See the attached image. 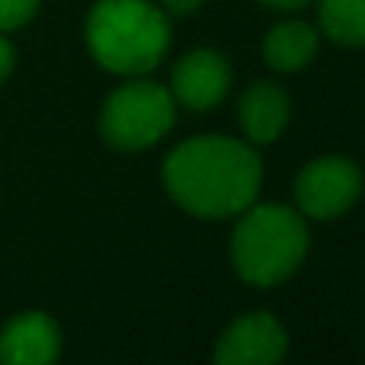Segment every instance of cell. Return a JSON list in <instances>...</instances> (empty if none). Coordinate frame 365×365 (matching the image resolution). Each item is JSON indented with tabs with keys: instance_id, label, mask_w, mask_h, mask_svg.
I'll return each mask as SVG.
<instances>
[{
	"instance_id": "15",
	"label": "cell",
	"mask_w": 365,
	"mask_h": 365,
	"mask_svg": "<svg viewBox=\"0 0 365 365\" xmlns=\"http://www.w3.org/2000/svg\"><path fill=\"white\" fill-rule=\"evenodd\" d=\"M259 4L272 6V10H282V13H292V10H302V6H308L311 0H259Z\"/></svg>"
},
{
	"instance_id": "6",
	"label": "cell",
	"mask_w": 365,
	"mask_h": 365,
	"mask_svg": "<svg viewBox=\"0 0 365 365\" xmlns=\"http://www.w3.org/2000/svg\"><path fill=\"white\" fill-rule=\"evenodd\" d=\"M289 353V334L269 311L240 314L218 336L212 359L218 365H276Z\"/></svg>"
},
{
	"instance_id": "1",
	"label": "cell",
	"mask_w": 365,
	"mask_h": 365,
	"mask_svg": "<svg viewBox=\"0 0 365 365\" xmlns=\"http://www.w3.org/2000/svg\"><path fill=\"white\" fill-rule=\"evenodd\" d=\"M164 189L192 218H237L263 182L257 151L240 138L202 135L177 145L164 160Z\"/></svg>"
},
{
	"instance_id": "4",
	"label": "cell",
	"mask_w": 365,
	"mask_h": 365,
	"mask_svg": "<svg viewBox=\"0 0 365 365\" xmlns=\"http://www.w3.org/2000/svg\"><path fill=\"white\" fill-rule=\"evenodd\" d=\"M177 122L170 90L145 77L115 87L100 109V135L115 151H145L158 145Z\"/></svg>"
},
{
	"instance_id": "12",
	"label": "cell",
	"mask_w": 365,
	"mask_h": 365,
	"mask_svg": "<svg viewBox=\"0 0 365 365\" xmlns=\"http://www.w3.org/2000/svg\"><path fill=\"white\" fill-rule=\"evenodd\" d=\"M42 0H0V32H13L36 16Z\"/></svg>"
},
{
	"instance_id": "10",
	"label": "cell",
	"mask_w": 365,
	"mask_h": 365,
	"mask_svg": "<svg viewBox=\"0 0 365 365\" xmlns=\"http://www.w3.org/2000/svg\"><path fill=\"white\" fill-rule=\"evenodd\" d=\"M321 48V32L302 19H285L276 23L263 38V61L279 74L308 68Z\"/></svg>"
},
{
	"instance_id": "2",
	"label": "cell",
	"mask_w": 365,
	"mask_h": 365,
	"mask_svg": "<svg viewBox=\"0 0 365 365\" xmlns=\"http://www.w3.org/2000/svg\"><path fill=\"white\" fill-rule=\"evenodd\" d=\"M83 32L93 61L122 77H145L170 48L167 13L151 0H96Z\"/></svg>"
},
{
	"instance_id": "3",
	"label": "cell",
	"mask_w": 365,
	"mask_h": 365,
	"mask_svg": "<svg viewBox=\"0 0 365 365\" xmlns=\"http://www.w3.org/2000/svg\"><path fill=\"white\" fill-rule=\"evenodd\" d=\"M308 253L304 215L282 202L247 205L231 234V263L244 282L269 289L295 276Z\"/></svg>"
},
{
	"instance_id": "13",
	"label": "cell",
	"mask_w": 365,
	"mask_h": 365,
	"mask_svg": "<svg viewBox=\"0 0 365 365\" xmlns=\"http://www.w3.org/2000/svg\"><path fill=\"white\" fill-rule=\"evenodd\" d=\"M13 68H16V48H13V42L0 32V83L13 74Z\"/></svg>"
},
{
	"instance_id": "8",
	"label": "cell",
	"mask_w": 365,
	"mask_h": 365,
	"mask_svg": "<svg viewBox=\"0 0 365 365\" xmlns=\"http://www.w3.org/2000/svg\"><path fill=\"white\" fill-rule=\"evenodd\" d=\"M61 356V327L45 311H23L0 330L4 365H51Z\"/></svg>"
},
{
	"instance_id": "14",
	"label": "cell",
	"mask_w": 365,
	"mask_h": 365,
	"mask_svg": "<svg viewBox=\"0 0 365 365\" xmlns=\"http://www.w3.org/2000/svg\"><path fill=\"white\" fill-rule=\"evenodd\" d=\"M202 4H205V0H160V10L173 13V16H189V13H195Z\"/></svg>"
},
{
	"instance_id": "11",
	"label": "cell",
	"mask_w": 365,
	"mask_h": 365,
	"mask_svg": "<svg viewBox=\"0 0 365 365\" xmlns=\"http://www.w3.org/2000/svg\"><path fill=\"white\" fill-rule=\"evenodd\" d=\"M321 29L336 45L362 48L365 45V0H321L317 6Z\"/></svg>"
},
{
	"instance_id": "7",
	"label": "cell",
	"mask_w": 365,
	"mask_h": 365,
	"mask_svg": "<svg viewBox=\"0 0 365 365\" xmlns=\"http://www.w3.org/2000/svg\"><path fill=\"white\" fill-rule=\"evenodd\" d=\"M231 90V64L215 48H192L173 64L170 96L173 103L192 113L215 109Z\"/></svg>"
},
{
	"instance_id": "5",
	"label": "cell",
	"mask_w": 365,
	"mask_h": 365,
	"mask_svg": "<svg viewBox=\"0 0 365 365\" xmlns=\"http://www.w3.org/2000/svg\"><path fill=\"white\" fill-rule=\"evenodd\" d=\"M362 195V170L353 158L324 154L304 164L295 180V208L304 218L334 221L346 215Z\"/></svg>"
},
{
	"instance_id": "9",
	"label": "cell",
	"mask_w": 365,
	"mask_h": 365,
	"mask_svg": "<svg viewBox=\"0 0 365 365\" xmlns=\"http://www.w3.org/2000/svg\"><path fill=\"white\" fill-rule=\"evenodd\" d=\"M292 122V96L272 81H253L237 100V125L250 145H272Z\"/></svg>"
}]
</instances>
